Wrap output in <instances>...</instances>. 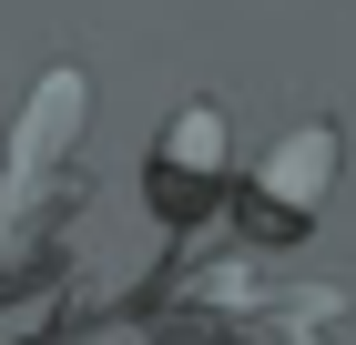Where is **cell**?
Instances as JSON below:
<instances>
[{
	"label": "cell",
	"instance_id": "cell-1",
	"mask_svg": "<svg viewBox=\"0 0 356 345\" xmlns=\"http://www.w3.org/2000/svg\"><path fill=\"white\" fill-rule=\"evenodd\" d=\"M326 162H336V133H326V122H305V133H296L285 153L265 162V173H275V193H285V224H296V203H316V183H326Z\"/></svg>",
	"mask_w": 356,
	"mask_h": 345
},
{
	"label": "cell",
	"instance_id": "cell-2",
	"mask_svg": "<svg viewBox=\"0 0 356 345\" xmlns=\"http://www.w3.org/2000/svg\"><path fill=\"white\" fill-rule=\"evenodd\" d=\"M173 153H184L193 173H214V162H224V122H214V102H193L184 122H173V142H163V162H173Z\"/></svg>",
	"mask_w": 356,
	"mask_h": 345
}]
</instances>
